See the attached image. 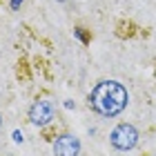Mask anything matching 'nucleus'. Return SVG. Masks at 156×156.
<instances>
[{
    "label": "nucleus",
    "mask_w": 156,
    "mask_h": 156,
    "mask_svg": "<svg viewBox=\"0 0 156 156\" xmlns=\"http://www.w3.org/2000/svg\"><path fill=\"white\" fill-rule=\"evenodd\" d=\"M127 101H129L127 89L116 80H101L89 94L91 109L98 112L101 116H107V118L118 116L127 107Z\"/></svg>",
    "instance_id": "nucleus-1"
},
{
    "label": "nucleus",
    "mask_w": 156,
    "mask_h": 156,
    "mask_svg": "<svg viewBox=\"0 0 156 156\" xmlns=\"http://www.w3.org/2000/svg\"><path fill=\"white\" fill-rule=\"evenodd\" d=\"M109 140H112V145H114L116 150H120V152L134 150L136 143H138V129L134 125H129V123H120V125H116L114 129H112Z\"/></svg>",
    "instance_id": "nucleus-2"
},
{
    "label": "nucleus",
    "mask_w": 156,
    "mask_h": 156,
    "mask_svg": "<svg viewBox=\"0 0 156 156\" xmlns=\"http://www.w3.org/2000/svg\"><path fill=\"white\" fill-rule=\"evenodd\" d=\"M56 116V107H54V103L51 101H36L31 105V109H29V118H31V123L34 125H49L54 120Z\"/></svg>",
    "instance_id": "nucleus-3"
},
{
    "label": "nucleus",
    "mask_w": 156,
    "mask_h": 156,
    "mask_svg": "<svg viewBox=\"0 0 156 156\" xmlns=\"http://www.w3.org/2000/svg\"><path fill=\"white\" fill-rule=\"evenodd\" d=\"M54 154L56 156H78L80 154V140L72 134H62L54 143Z\"/></svg>",
    "instance_id": "nucleus-4"
},
{
    "label": "nucleus",
    "mask_w": 156,
    "mask_h": 156,
    "mask_svg": "<svg viewBox=\"0 0 156 156\" xmlns=\"http://www.w3.org/2000/svg\"><path fill=\"white\" fill-rule=\"evenodd\" d=\"M76 36L80 38V40H87V36H85V31H83V29H76Z\"/></svg>",
    "instance_id": "nucleus-5"
},
{
    "label": "nucleus",
    "mask_w": 156,
    "mask_h": 156,
    "mask_svg": "<svg viewBox=\"0 0 156 156\" xmlns=\"http://www.w3.org/2000/svg\"><path fill=\"white\" fill-rule=\"evenodd\" d=\"M20 5H23V0H11V9H18Z\"/></svg>",
    "instance_id": "nucleus-6"
},
{
    "label": "nucleus",
    "mask_w": 156,
    "mask_h": 156,
    "mask_svg": "<svg viewBox=\"0 0 156 156\" xmlns=\"http://www.w3.org/2000/svg\"><path fill=\"white\" fill-rule=\"evenodd\" d=\"M13 140H16V143H20V140H23V134H20V132H13Z\"/></svg>",
    "instance_id": "nucleus-7"
},
{
    "label": "nucleus",
    "mask_w": 156,
    "mask_h": 156,
    "mask_svg": "<svg viewBox=\"0 0 156 156\" xmlns=\"http://www.w3.org/2000/svg\"><path fill=\"white\" fill-rule=\"evenodd\" d=\"M0 127H2V118H0Z\"/></svg>",
    "instance_id": "nucleus-8"
}]
</instances>
